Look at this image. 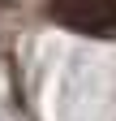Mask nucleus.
<instances>
[{"label": "nucleus", "instance_id": "f257e3e1", "mask_svg": "<svg viewBox=\"0 0 116 121\" xmlns=\"http://www.w3.org/2000/svg\"><path fill=\"white\" fill-rule=\"evenodd\" d=\"M52 17L95 39H116V0H47Z\"/></svg>", "mask_w": 116, "mask_h": 121}]
</instances>
